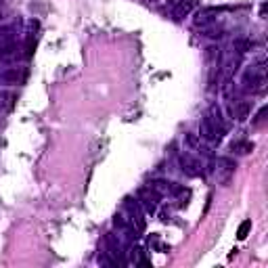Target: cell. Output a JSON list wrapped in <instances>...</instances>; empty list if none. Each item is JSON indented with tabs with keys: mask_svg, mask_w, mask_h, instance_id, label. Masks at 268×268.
I'll list each match as a JSON object with an SVG mask.
<instances>
[{
	"mask_svg": "<svg viewBox=\"0 0 268 268\" xmlns=\"http://www.w3.org/2000/svg\"><path fill=\"white\" fill-rule=\"evenodd\" d=\"M199 132H201V138H203V140H208V143H220V140H218V136H216V132H214V128H211V124H210L208 115L201 119V124H199Z\"/></svg>",
	"mask_w": 268,
	"mask_h": 268,
	"instance_id": "ba28073f",
	"label": "cell"
},
{
	"mask_svg": "<svg viewBox=\"0 0 268 268\" xmlns=\"http://www.w3.org/2000/svg\"><path fill=\"white\" fill-rule=\"evenodd\" d=\"M180 164H182V170H185V174H189V176H199L201 174V161L195 159L193 155L185 153L180 157Z\"/></svg>",
	"mask_w": 268,
	"mask_h": 268,
	"instance_id": "5b68a950",
	"label": "cell"
},
{
	"mask_svg": "<svg viewBox=\"0 0 268 268\" xmlns=\"http://www.w3.org/2000/svg\"><path fill=\"white\" fill-rule=\"evenodd\" d=\"M249 230H251V220H243L241 224H239V229H237V239H239V241L248 239Z\"/></svg>",
	"mask_w": 268,
	"mask_h": 268,
	"instance_id": "30bf717a",
	"label": "cell"
},
{
	"mask_svg": "<svg viewBox=\"0 0 268 268\" xmlns=\"http://www.w3.org/2000/svg\"><path fill=\"white\" fill-rule=\"evenodd\" d=\"M195 6H197V0H176L174 9H172V15H174L176 21H180L182 17H187Z\"/></svg>",
	"mask_w": 268,
	"mask_h": 268,
	"instance_id": "8992f818",
	"label": "cell"
},
{
	"mask_svg": "<svg viewBox=\"0 0 268 268\" xmlns=\"http://www.w3.org/2000/svg\"><path fill=\"white\" fill-rule=\"evenodd\" d=\"M264 115H266V107H262V109H260V114H258V117H256V122H253V124H256V126H260V124L264 122Z\"/></svg>",
	"mask_w": 268,
	"mask_h": 268,
	"instance_id": "7c38bea8",
	"label": "cell"
},
{
	"mask_svg": "<svg viewBox=\"0 0 268 268\" xmlns=\"http://www.w3.org/2000/svg\"><path fill=\"white\" fill-rule=\"evenodd\" d=\"M140 201H143L147 214H155V210H157V203H159V193L149 185L147 189H143V191H140Z\"/></svg>",
	"mask_w": 268,
	"mask_h": 268,
	"instance_id": "7a4b0ae2",
	"label": "cell"
},
{
	"mask_svg": "<svg viewBox=\"0 0 268 268\" xmlns=\"http://www.w3.org/2000/svg\"><path fill=\"white\" fill-rule=\"evenodd\" d=\"M235 170H237V164L230 157H218V161H216V180H218V185H229Z\"/></svg>",
	"mask_w": 268,
	"mask_h": 268,
	"instance_id": "6da1fadb",
	"label": "cell"
},
{
	"mask_svg": "<svg viewBox=\"0 0 268 268\" xmlns=\"http://www.w3.org/2000/svg\"><path fill=\"white\" fill-rule=\"evenodd\" d=\"M126 208L130 210V222L136 227V230H143L145 229V218H143V211H140V206L132 199H126Z\"/></svg>",
	"mask_w": 268,
	"mask_h": 268,
	"instance_id": "277c9868",
	"label": "cell"
},
{
	"mask_svg": "<svg viewBox=\"0 0 268 268\" xmlns=\"http://www.w3.org/2000/svg\"><path fill=\"white\" fill-rule=\"evenodd\" d=\"M224 9H216V6H210V9H201L199 13H197V17H195V25H201V27H206L210 23H214V21L218 19V15H220Z\"/></svg>",
	"mask_w": 268,
	"mask_h": 268,
	"instance_id": "3957f363",
	"label": "cell"
},
{
	"mask_svg": "<svg viewBox=\"0 0 268 268\" xmlns=\"http://www.w3.org/2000/svg\"><path fill=\"white\" fill-rule=\"evenodd\" d=\"M251 149H253L251 143H232V151L237 153H249Z\"/></svg>",
	"mask_w": 268,
	"mask_h": 268,
	"instance_id": "8fae6325",
	"label": "cell"
},
{
	"mask_svg": "<svg viewBox=\"0 0 268 268\" xmlns=\"http://www.w3.org/2000/svg\"><path fill=\"white\" fill-rule=\"evenodd\" d=\"M230 115L239 119V122H243L245 117L249 115V103L248 101H235L230 103Z\"/></svg>",
	"mask_w": 268,
	"mask_h": 268,
	"instance_id": "52a82bcc",
	"label": "cell"
},
{
	"mask_svg": "<svg viewBox=\"0 0 268 268\" xmlns=\"http://www.w3.org/2000/svg\"><path fill=\"white\" fill-rule=\"evenodd\" d=\"M0 21H2V11H0Z\"/></svg>",
	"mask_w": 268,
	"mask_h": 268,
	"instance_id": "4fadbf2b",
	"label": "cell"
},
{
	"mask_svg": "<svg viewBox=\"0 0 268 268\" xmlns=\"http://www.w3.org/2000/svg\"><path fill=\"white\" fill-rule=\"evenodd\" d=\"M13 103H15V96H13L11 93H0V114L9 111L13 107Z\"/></svg>",
	"mask_w": 268,
	"mask_h": 268,
	"instance_id": "9c48e42d",
	"label": "cell"
}]
</instances>
